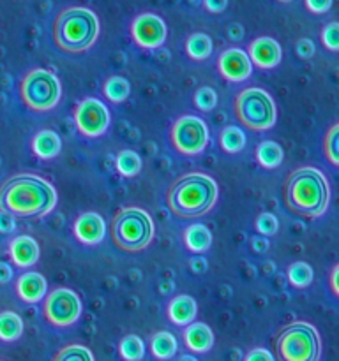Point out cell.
I'll use <instances>...</instances> for the list:
<instances>
[{"label": "cell", "instance_id": "24", "mask_svg": "<svg viewBox=\"0 0 339 361\" xmlns=\"http://www.w3.org/2000/svg\"><path fill=\"white\" fill-rule=\"evenodd\" d=\"M23 335V321L13 310L0 312V341L14 342Z\"/></svg>", "mask_w": 339, "mask_h": 361}, {"label": "cell", "instance_id": "40", "mask_svg": "<svg viewBox=\"0 0 339 361\" xmlns=\"http://www.w3.org/2000/svg\"><path fill=\"white\" fill-rule=\"evenodd\" d=\"M203 6L208 13L219 14L228 7V0H203Z\"/></svg>", "mask_w": 339, "mask_h": 361}, {"label": "cell", "instance_id": "17", "mask_svg": "<svg viewBox=\"0 0 339 361\" xmlns=\"http://www.w3.org/2000/svg\"><path fill=\"white\" fill-rule=\"evenodd\" d=\"M46 279L37 271H27L16 281V295L25 303H39L46 296Z\"/></svg>", "mask_w": 339, "mask_h": 361}, {"label": "cell", "instance_id": "6", "mask_svg": "<svg viewBox=\"0 0 339 361\" xmlns=\"http://www.w3.org/2000/svg\"><path fill=\"white\" fill-rule=\"evenodd\" d=\"M275 361H318L321 341L316 328L306 321H295L278 331L274 338Z\"/></svg>", "mask_w": 339, "mask_h": 361}, {"label": "cell", "instance_id": "32", "mask_svg": "<svg viewBox=\"0 0 339 361\" xmlns=\"http://www.w3.org/2000/svg\"><path fill=\"white\" fill-rule=\"evenodd\" d=\"M52 361H95V360L90 349L80 344H73L60 349V351L53 356Z\"/></svg>", "mask_w": 339, "mask_h": 361}, {"label": "cell", "instance_id": "12", "mask_svg": "<svg viewBox=\"0 0 339 361\" xmlns=\"http://www.w3.org/2000/svg\"><path fill=\"white\" fill-rule=\"evenodd\" d=\"M131 35L134 42L143 49H155L165 44L168 28L165 20L157 14L143 13L136 16L131 23Z\"/></svg>", "mask_w": 339, "mask_h": 361}, {"label": "cell", "instance_id": "20", "mask_svg": "<svg viewBox=\"0 0 339 361\" xmlns=\"http://www.w3.org/2000/svg\"><path fill=\"white\" fill-rule=\"evenodd\" d=\"M60 148H62V141L60 136L52 129H42L32 137V152L37 155L42 161H49V159H55L60 154Z\"/></svg>", "mask_w": 339, "mask_h": 361}, {"label": "cell", "instance_id": "21", "mask_svg": "<svg viewBox=\"0 0 339 361\" xmlns=\"http://www.w3.org/2000/svg\"><path fill=\"white\" fill-rule=\"evenodd\" d=\"M182 242L193 254H205L212 247V231L205 224H191L184 229Z\"/></svg>", "mask_w": 339, "mask_h": 361}, {"label": "cell", "instance_id": "47", "mask_svg": "<svg viewBox=\"0 0 339 361\" xmlns=\"http://www.w3.org/2000/svg\"><path fill=\"white\" fill-rule=\"evenodd\" d=\"M279 2H282V4H288V2H292V0H279Z\"/></svg>", "mask_w": 339, "mask_h": 361}, {"label": "cell", "instance_id": "38", "mask_svg": "<svg viewBox=\"0 0 339 361\" xmlns=\"http://www.w3.org/2000/svg\"><path fill=\"white\" fill-rule=\"evenodd\" d=\"M14 229H16V217L6 214V212H0V233L11 235V233H14Z\"/></svg>", "mask_w": 339, "mask_h": 361}, {"label": "cell", "instance_id": "46", "mask_svg": "<svg viewBox=\"0 0 339 361\" xmlns=\"http://www.w3.org/2000/svg\"><path fill=\"white\" fill-rule=\"evenodd\" d=\"M180 361H198V360L194 358V356H189V355H186V356H182V358H180Z\"/></svg>", "mask_w": 339, "mask_h": 361}, {"label": "cell", "instance_id": "39", "mask_svg": "<svg viewBox=\"0 0 339 361\" xmlns=\"http://www.w3.org/2000/svg\"><path fill=\"white\" fill-rule=\"evenodd\" d=\"M244 361H275V360H274V356L267 351V349L256 348V349H253V351L247 353V356L244 358Z\"/></svg>", "mask_w": 339, "mask_h": 361}, {"label": "cell", "instance_id": "29", "mask_svg": "<svg viewBox=\"0 0 339 361\" xmlns=\"http://www.w3.org/2000/svg\"><path fill=\"white\" fill-rule=\"evenodd\" d=\"M219 143H221V148L226 154H239V152L244 150V147H246V134L242 133L240 127L226 126L225 129L221 130Z\"/></svg>", "mask_w": 339, "mask_h": 361}, {"label": "cell", "instance_id": "22", "mask_svg": "<svg viewBox=\"0 0 339 361\" xmlns=\"http://www.w3.org/2000/svg\"><path fill=\"white\" fill-rule=\"evenodd\" d=\"M256 161L261 168L265 169H275L281 166L282 159H285V152H282V147L275 141H261L256 147Z\"/></svg>", "mask_w": 339, "mask_h": 361}, {"label": "cell", "instance_id": "28", "mask_svg": "<svg viewBox=\"0 0 339 361\" xmlns=\"http://www.w3.org/2000/svg\"><path fill=\"white\" fill-rule=\"evenodd\" d=\"M286 277H288L290 284L297 289H306L313 284L314 281V271L311 264L304 263V261H297L292 263L286 270Z\"/></svg>", "mask_w": 339, "mask_h": 361}, {"label": "cell", "instance_id": "35", "mask_svg": "<svg viewBox=\"0 0 339 361\" xmlns=\"http://www.w3.org/2000/svg\"><path fill=\"white\" fill-rule=\"evenodd\" d=\"M321 42H323L325 48L328 51L335 53L339 49V23L338 21H331L328 25H325V28L321 30Z\"/></svg>", "mask_w": 339, "mask_h": 361}, {"label": "cell", "instance_id": "42", "mask_svg": "<svg viewBox=\"0 0 339 361\" xmlns=\"http://www.w3.org/2000/svg\"><path fill=\"white\" fill-rule=\"evenodd\" d=\"M11 279H13V268H11V264L0 261V286L11 282Z\"/></svg>", "mask_w": 339, "mask_h": 361}, {"label": "cell", "instance_id": "19", "mask_svg": "<svg viewBox=\"0 0 339 361\" xmlns=\"http://www.w3.org/2000/svg\"><path fill=\"white\" fill-rule=\"evenodd\" d=\"M184 342L186 348L193 353H208L214 345V334L212 328L205 323H191L184 330Z\"/></svg>", "mask_w": 339, "mask_h": 361}, {"label": "cell", "instance_id": "2", "mask_svg": "<svg viewBox=\"0 0 339 361\" xmlns=\"http://www.w3.org/2000/svg\"><path fill=\"white\" fill-rule=\"evenodd\" d=\"M331 187L327 176L313 166L293 169L285 182V204L290 214L302 219H318L327 212Z\"/></svg>", "mask_w": 339, "mask_h": 361}, {"label": "cell", "instance_id": "30", "mask_svg": "<svg viewBox=\"0 0 339 361\" xmlns=\"http://www.w3.org/2000/svg\"><path fill=\"white\" fill-rule=\"evenodd\" d=\"M119 353L126 361H141L145 356V345L138 335H127L120 341Z\"/></svg>", "mask_w": 339, "mask_h": 361}, {"label": "cell", "instance_id": "18", "mask_svg": "<svg viewBox=\"0 0 339 361\" xmlns=\"http://www.w3.org/2000/svg\"><path fill=\"white\" fill-rule=\"evenodd\" d=\"M198 303L193 296L179 295L168 303V317L177 326H187L196 319Z\"/></svg>", "mask_w": 339, "mask_h": 361}, {"label": "cell", "instance_id": "31", "mask_svg": "<svg viewBox=\"0 0 339 361\" xmlns=\"http://www.w3.org/2000/svg\"><path fill=\"white\" fill-rule=\"evenodd\" d=\"M323 152L332 166H339V126L332 123L323 140Z\"/></svg>", "mask_w": 339, "mask_h": 361}, {"label": "cell", "instance_id": "5", "mask_svg": "<svg viewBox=\"0 0 339 361\" xmlns=\"http://www.w3.org/2000/svg\"><path fill=\"white\" fill-rule=\"evenodd\" d=\"M109 238L119 250L138 254L150 245L154 238L152 217L140 207L120 208L109 224Z\"/></svg>", "mask_w": 339, "mask_h": 361}, {"label": "cell", "instance_id": "3", "mask_svg": "<svg viewBox=\"0 0 339 361\" xmlns=\"http://www.w3.org/2000/svg\"><path fill=\"white\" fill-rule=\"evenodd\" d=\"M218 183L205 173H187L173 180L166 190L170 212L180 219H198L207 215L218 201Z\"/></svg>", "mask_w": 339, "mask_h": 361}, {"label": "cell", "instance_id": "26", "mask_svg": "<svg viewBox=\"0 0 339 361\" xmlns=\"http://www.w3.org/2000/svg\"><path fill=\"white\" fill-rule=\"evenodd\" d=\"M102 94L113 104H120L126 101L131 94V85L126 78L122 76H109L108 80L102 83Z\"/></svg>", "mask_w": 339, "mask_h": 361}, {"label": "cell", "instance_id": "36", "mask_svg": "<svg viewBox=\"0 0 339 361\" xmlns=\"http://www.w3.org/2000/svg\"><path fill=\"white\" fill-rule=\"evenodd\" d=\"M295 51H297V55L300 56V59H304V60H307V59H311V56L314 55V44H313V41H311V39H299V41H297V44H295Z\"/></svg>", "mask_w": 339, "mask_h": 361}, {"label": "cell", "instance_id": "41", "mask_svg": "<svg viewBox=\"0 0 339 361\" xmlns=\"http://www.w3.org/2000/svg\"><path fill=\"white\" fill-rule=\"evenodd\" d=\"M251 247H253V252L263 254V252H267L268 247H270V243H268L267 236H254L253 242H251Z\"/></svg>", "mask_w": 339, "mask_h": 361}, {"label": "cell", "instance_id": "13", "mask_svg": "<svg viewBox=\"0 0 339 361\" xmlns=\"http://www.w3.org/2000/svg\"><path fill=\"white\" fill-rule=\"evenodd\" d=\"M218 69L225 80L232 83H240L246 81L253 73V63L244 49L240 48H228L219 55Z\"/></svg>", "mask_w": 339, "mask_h": 361}, {"label": "cell", "instance_id": "43", "mask_svg": "<svg viewBox=\"0 0 339 361\" xmlns=\"http://www.w3.org/2000/svg\"><path fill=\"white\" fill-rule=\"evenodd\" d=\"M189 267L194 274H203L207 270V261L205 259H191Z\"/></svg>", "mask_w": 339, "mask_h": 361}, {"label": "cell", "instance_id": "25", "mask_svg": "<svg viewBox=\"0 0 339 361\" xmlns=\"http://www.w3.org/2000/svg\"><path fill=\"white\" fill-rule=\"evenodd\" d=\"M150 351L157 360L173 358L177 353V338L170 331H157L150 338Z\"/></svg>", "mask_w": 339, "mask_h": 361}, {"label": "cell", "instance_id": "27", "mask_svg": "<svg viewBox=\"0 0 339 361\" xmlns=\"http://www.w3.org/2000/svg\"><path fill=\"white\" fill-rule=\"evenodd\" d=\"M115 168L122 176L133 178V176L140 175L141 168H143V161H141L136 152L120 150L115 157Z\"/></svg>", "mask_w": 339, "mask_h": 361}, {"label": "cell", "instance_id": "14", "mask_svg": "<svg viewBox=\"0 0 339 361\" xmlns=\"http://www.w3.org/2000/svg\"><path fill=\"white\" fill-rule=\"evenodd\" d=\"M247 56H249L251 63L256 66L258 69H274L281 63L282 49L275 39L258 37L249 42Z\"/></svg>", "mask_w": 339, "mask_h": 361}, {"label": "cell", "instance_id": "11", "mask_svg": "<svg viewBox=\"0 0 339 361\" xmlns=\"http://www.w3.org/2000/svg\"><path fill=\"white\" fill-rule=\"evenodd\" d=\"M109 120H112L109 109L106 108L105 102L95 97H85L74 108V123L85 137L102 136L108 130Z\"/></svg>", "mask_w": 339, "mask_h": 361}, {"label": "cell", "instance_id": "8", "mask_svg": "<svg viewBox=\"0 0 339 361\" xmlns=\"http://www.w3.org/2000/svg\"><path fill=\"white\" fill-rule=\"evenodd\" d=\"M20 95L30 111L46 113L60 102L62 87L55 73L44 67H35L21 78Z\"/></svg>", "mask_w": 339, "mask_h": 361}, {"label": "cell", "instance_id": "44", "mask_svg": "<svg viewBox=\"0 0 339 361\" xmlns=\"http://www.w3.org/2000/svg\"><path fill=\"white\" fill-rule=\"evenodd\" d=\"M338 274H339V267L335 264L331 271V288H332V295L339 296V289H338Z\"/></svg>", "mask_w": 339, "mask_h": 361}, {"label": "cell", "instance_id": "1", "mask_svg": "<svg viewBox=\"0 0 339 361\" xmlns=\"http://www.w3.org/2000/svg\"><path fill=\"white\" fill-rule=\"evenodd\" d=\"M59 194L46 178L18 173L0 183V212L21 219L46 217L56 207Z\"/></svg>", "mask_w": 339, "mask_h": 361}, {"label": "cell", "instance_id": "10", "mask_svg": "<svg viewBox=\"0 0 339 361\" xmlns=\"http://www.w3.org/2000/svg\"><path fill=\"white\" fill-rule=\"evenodd\" d=\"M81 300L73 289L56 288L48 293L42 303V316L52 326L67 328L81 316Z\"/></svg>", "mask_w": 339, "mask_h": 361}, {"label": "cell", "instance_id": "37", "mask_svg": "<svg viewBox=\"0 0 339 361\" xmlns=\"http://www.w3.org/2000/svg\"><path fill=\"white\" fill-rule=\"evenodd\" d=\"M304 4L313 14H323L332 7V0H304Z\"/></svg>", "mask_w": 339, "mask_h": 361}, {"label": "cell", "instance_id": "9", "mask_svg": "<svg viewBox=\"0 0 339 361\" xmlns=\"http://www.w3.org/2000/svg\"><path fill=\"white\" fill-rule=\"evenodd\" d=\"M170 141L180 155H200L208 145V127L200 116L184 115L173 122Z\"/></svg>", "mask_w": 339, "mask_h": 361}, {"label": "cell", "instance_id": "23", "mask_svg": "<svg viewBox=\"0 0 339 361\" xmlns=\"http://www.w3.org/2000/svg\"><path fill=\"white\" fill-rule=\"evenodd\" d=\"M186 53L189 59L193 60H207L212 55V49H214V42H212L210 35L203 34V32H196V34H191L186 39Z\"/></svg>", "mask_w": 339, "mask_h": 361}, {"label": "cell", "instance_id": "4", "mask_svg": "<svg viewBox=\"0 0 339 361\" xmlns=\"http://www.w3.org/2000/svg\"><path fill=\"white\" fill-rule=\"evenodd\" d=\"M99 18L88 7H66L56 14L53 21V42L64 53L78 55L85 53L97 41Z\"/></svg>", "mask_w": 339, "mask_h": 361}, {"label": "cell", "instance_id": "16", "mask_svg": "<svg viewBox=\"0 0 339 361\" xmlns=\"http://www.w3.org/2000/svg\"><path fill=\"white\" fill-rule=\"evenodd\" d=\"M41 256V249L35 238L30 235L14 236L9 243V257L18 268H30L34 267Z\"/></svg>", "mask_w": 339, "mask_h": 361}, {"label": "cell", "instance_id": "45", "mask_svg": "<svg viewBox=\"0 0 339 361\" xmlns=\"http://www.w3.org/2000/svg\"><path fill=\"white\" fill-rule=\"evenodd\" d=\"M228 34H230V37L233 39V41H239L240 37H242V27H240V25H233V27H230V30H228Z\"/></svg>", "mask_w": 339, "mask_h": 361}, {"label": "cell", "instance_id": "7", "mask_svg": "<svg viewBox=\"0 0 339 361\" xmlns=\"http://www.w3.org/2000/svg\"><path fill=\"white\" fill-rule=\"evenodd\" d=\"M233 111H235L237 120L246 129L256 130V133L272 129L278 120L274 99L267 90L258 87L240 90L233 101Z\"/></svg>", "mask_w": 339, "mask_h": 361}, {"label": "cell", "instance_id": "15", "mask_svg": "<svg viewBox=\"0 0 339 361\" xmlns=\"http://www.w3.org/2000/svg\"><path fill=\"white\" fill-rule=\"evenodd\" d=\"M73 233L78 242L83 245H97L106 235L105 219L95 212H85L74 221Z\"/></svg>", "mask_w": 339, "mask_h": 361}, {"label": "cell", "instance_id": "33", "mask_svg": "<svg viewBox=\"0 0 339 361\" xmlns=\"http://www.w3.org/2000/svg\"><path fill=\"white\" fill-rule=\"evenodd\" d=\"M194 106L201 111H212L218 106V94L210 87H200L194 92Z\"/></svg>", "mask_w": 339, "mask_h": 361}, {"label": "cell", "instance_id": "34", "mask_svg": "<svg viewBox=\"0 0 339 361\" xmlns=\"http://www.w3.org/2000/svg\"><path fill=\"white\" fill-rule=\"evenodd\" d=\"M254 229H256L261 236H274L279 229L278 217H275L274 214H270V212H263V214L258 215L256 221H254Z\"/></svg>", "mask_w": 339, "mask_h": 361}]
</instances>
